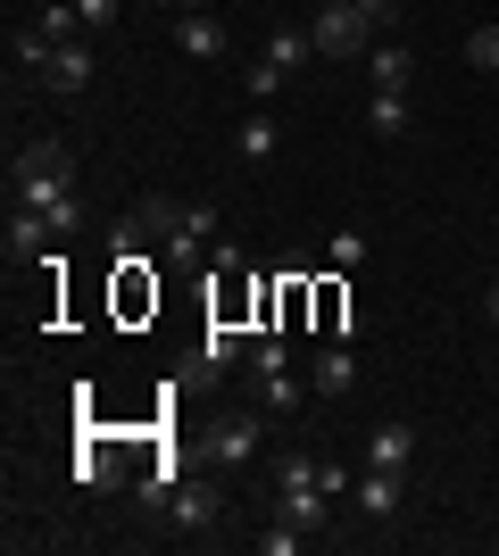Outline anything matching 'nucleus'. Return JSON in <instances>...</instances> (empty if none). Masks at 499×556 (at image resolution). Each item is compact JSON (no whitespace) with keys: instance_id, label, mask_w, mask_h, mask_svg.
<instances>
[{"instance_id":"obj_1","label":"nucleus","mask_w":499,"mask_h":556,"mask_svg":"<svg viewBox=\"0 0 499 556\" xmlns=\"http://www.w3.org/2000/svg\"><path fill=\"white\" fill-rule=\"evenodd\" d=\"M9 191H17V208H42L59 232H75V150L67 141H25L9 150Z\"/></svg>"},{"instance_id":"obj_2","label":"nucleus","mask_w":499,"mask_h":556,"mask_svg":"<svg viewBox=\"0 0 499 556\" xmlns=\"http://www.w3.org/2000/svg\"><path fill=\"white\" fill-rule=\"evenodd\" d=\"M142 225L159 232L166 266H209V241H216V208H184V200H166V191H150V200H142Z\"/></svg>"},{"instance_id":"obj_3","label":"nucleus","mask_w":499,"mask_h":556,"mask_svg":"<svg viewBox=\"0 0 499 556\" xmlns=\"http://www.w3.org/2000/svg\"><path fill=\"white\" fill-rule=\"evenodd\" d=\"M309 34H316V59H350V67L383 42V25L366 17V0H325Z\"/></svg>"},{"instance_id":"obj_4","label":"nucleus","mask_w":499,"mask_h":556,"mask_svg":"<svg viewBox=\"0 0 499 556\" xmlns=\"http://www.w3.org/2000/svg\"><path fill=\"white\" fill-rule=\"evenodd\" d=\"M50 241H59V225H50L42 208H9V232H0L9 266H34V257H50Z\"/></svg>"},{"instance_id":"obj_5","label":"nucleus","mask_w":499,"mask_h":556,"mask_svg":"<svg viewBox=\"0 0 499 556\" xmlns=\"http://www.w3.org/2000/svg\"><path fill=\"white\" fill-rule=\"evenodd\" d=\"M400 490H408V473H391V465H366V473L350 482V498H358V515H366V523H391V515H400Z\"/></svg>"},{"instance_id":"obj_6","label":"nucleus","mask_w":499,"mask_h":556,"mask_svg":"<svg viewBox=\"0 0 499 556\" xmlns=\"http://www.w3.org/2000/svg\"><path fill=\"white\" fill-rule=\"evenodd\" d=\"M366 465H391V473H408V465H416V424H408V416H383L375 432H366Z\"/></svg>"},{"instance_id":"obj_7","label":"nucleus","mask_w":499,"mask_h":556,"mask_svg":"<svg viewBox=\"0 0 499 556\" xmlns=\"http://www.w3.org/2000/svg\"><path fill=\"white\" fill-rule=\"evenodd\" d=\"M175 50H191V59H225L234 34H225V17H209V9H184V17H175Z\"/></svg>"},{"instance_id":"obj_8","label":"nucleus","mask_w":499,"mask_h":556,"mask_svg":"<svg viewBox=\"0 0 499 556\" xmlns=\"http://www.w3.org/2000/svg\"><path fill=\"white\" fill-rule=\"evenodd\" d=\"M358 67H366V84H375V92H408V84H416V59H408L400 42H375Z\"/></svg>"},{"instance_id":"obj_9","label":"nucleus","mask_w":499,"mask_h":556,"mask_svg":"<svg viewBox=\"0 0 499 556\" xmlns=\"http://www.w3.org/2000/svg\"><path fill=\"white\" fill-rule=\"evenodd\" d=\"M266 441V424L259 416H216V465H250Z\"/></svg>"},{"instance_id":"obj_10","label":"nucleus","mask_w":499,"mask_h":556,"mask_svg":"<svg viewBox=\"0 0 499 556\" xmlns=\"http://www.w3.org/2000/svg\"><path fill=\"white\" fill-rule=\"evenodd\" d=\"M309 391H316V399H341V391H358V349H341V341H333L325 357H316Z\"/></svg>"},{"instance_id":"obj_11","label":"nucleus","mask_w":499,"mask_h":556,"mask_svg":"<svg viewBox=\"0 0 499 556\" xmlns=\"http://www.w3.org/2000/svg\"><path fill=\"white\" fill-rule=\"evenodd\" d=\"M408 125H416V100H408V92H375V100H366V134H375V141H400Z\"/></svg>"},{"instance_id":"obj_12","label":"nucleus","mask_w":499,"mask_h":556,"mask_svg":"<svg viewBox=\"0 0 499 556\" xmlns=\"http://www.w3.org/2000/svg\"><path fill=\"white\" fill-rule=\"evenodd\" d=\"M325 515H333V490L284 482V523H300V532H325Z\"/></svg>"},{"instance_id":"obj_13","label":"nucleus","mask_w":499,"mask_h":556,"mask_svg":"<svg viewBox=\"0 0 499 556\" xmlns=\"http://www.w3.org/2000/svg\"><path fill=\"white\" fill-rule=\"evenodd\" d=\"M42 84H50V92H84V84H92V50L59 42V50H50V67H42Z\"/></svg>"},{"instance_id":"obj_14","label":"nucleus","mask_w":499,"mask_h":556,"mask_svg":"<svg viewBox=\"0 0 499 556\" xmlns=\"http://www.w3.org/2000/svg\"><path fill=\"white\" fill-rule=\"evenodd\" d=\"M166 523H175V532H200V523H216V490H184L175 482V498H166Z\"/></svg>"},{"instance_id":"obj_15","label":"nucleus","mask_w":499,"mask_h":556,"mask_svg":"<svg viewBox=\"0 0 499 556\" xmlns=\"http://www.w3.org/2000/svg\"><path fill=\"white\" fill-rule=\"evenodd\" d=\"M275 141H284V134H275V116H266V109H250V116L234 125V150H241L250 166H266V159H275Z\"/></svg>"},{"instance_id":"obj_16","label":"nucleus","mask_w":499,"mask_h":556,"mask_svg":"<svg viewBox=\"0 0 499 556\" xmlns=\"http://www.w3.org/2000/svg\"><path fill=\"white\" fill-rule=\"evenodd\" d=\"M259 59H266V67H284V75H291V67H309V59H316V34H291V25H275Z\"/></svg>"},{"instance_id":"obj_17","label":"nucleus","mask_w":499,"mask_h":556,"mask_svg":"<svg viewBox=\"0 0 499 556\" xmlns=\"http://www.w3.org/2000/svg\"><path fill=\"white\" fill-rule=\"evenodd\" d=\"M234 357H250V341H241L234 325H209V341H200V366H209V374H225Z\"/></svg>"},{"instance_id":"obj_18","label":"nucleus","mask_w":499,"mask_h":556,"mask_svg":"<svg viewBox=\"0 0 499 556\" xmlns=\"http://www.w3.org/2000/svg\"><path fill=\"white\" fill-rule=\"evenodd\" d=\"M259 407H266V416H291V407H300V374H259Z\"/></svg>"},{"instance_id":"obj_19","label":"nucleus","mask_w":499,"mask_h":556,"mask_svg":"<svg viewBox=\"0 0 499 556\" xmlns=\"http://www.w3.org/2000/svg\"><path fill=\"white\" fill-rule=\"evenodd\" d=\"M50 50H59V42H50L42 25H17V34H9V59H17V67H34V75L50 67Z\"/></svg>"},{"instance_id":"obj_20","label":"nucleus","mask_w":499,"mask_h":556,"mask_svg":"<svg viewBox=\"0 0 499 556\" xmlns=\"http://www.w3.org/2000/svg\"><path fill=\"white\" fill-rule=\"evenodd\" d=\"M75 482H84V490H117V457H109V448H84V465H75Z\"/></svg>"},{"instance_id":"obj_21","label":"nucleus","mask_w":499,"mask_h":556,"mask_svg":"<svg viewBox=\"0 0 499 556\" xmlns=\"http://www.w3.org/2000/svg\"><path fill=\"white\" fill-rule=\"evenodd\" d=\"M284 332H250V374H284Z\"/></svg>"},{"instance_id":"obj_22","label":"nucleus","mask_w":499,"mask_h":556,"mask_svg":"<svg viewBox=\"0 0 499 556\" xmlns=\"http://www.w3.org/2000/svg\"><path fill=\"white\" fill-rule=\"evenodd\" d=\"M358 257H366V232H350V225H341V232L325 241V266H341V275H350Z\"/></svg>"},{"instance_id":"obj_23","label":"nucleus","mask_w":499,"mask_h":556,"mask_svg":"<svg viewBox=\"0 0 499 556\" xmlns=\"http://www.w3.org/2000/svg\"><path fill=\"white\" fill-rule=\"evenodd\" d=\"M34 25H42L50 42H75V25H84V17H75V0H50V9H42Z\"/></svg>"},{"instance_id":"obj_24","label":"nucleus","mask_w":499,"mask_h":556,"mask_svg":"<svg viewBox=\"0 0 499 556\" xmlns=\"http://www.w3.org/2000/svg\"><path fill=\"white\" fill-rule=\"evenodd\" d=\"M466 59H475L483 75H499V25H475V34H466Z\"/></svg>"},{"instance_id":"obj_25","label":"nucleus","mask_w":499,"mask_h":556,"mask_svg":"<svg viewBox=\"0 0 499 556\" xmlns=\"http://www.w3.org/2000/svg\"><path fill=\"white\" fill-rule=\"evenodd\" d=\"M300 540H309V532H300V523H284V515H275V532H259V548H266V556H300Z\"/></svg>"},{"instance_id":"obj_26","label":"nucleus","mask_w":499,"mask_h":556,"mask_svg":"<svg viewBox=\"0 0 499 556\" xmlns=\"http://www.w3.org/2000/svg\"><path fill=\"white\" fill-rule=\"evenodd\" d=\"M241 84H250V100H275V92H284V67H266V59H259V67L241 75Z\"/></svg>"},{"instance_id":"obj_27","label":"nucleus","mask_w":499,"mask_h":556,"mask_svg":"<svg viewBox=\"0 0 499 556\" xmlns=\"http://www.w3.org/2000/svg\"><path fill=\"white\" fill-rule=\"evenodd\" d=\"M117 9H125V0H75V17L92 25V34H100V25H117Z\"/></svg>"},{"instance_id":"obj_28","label":"nucleus","mask_w":499,"mask_h":556,"mask_svg":"<svg viewBox=\"0 0 499 556\" xmlns=\"http://www.w3.org/2000/svg\"><path fill=\"white\" fill-rule=\"evenodd\" d=\"M483 316H491V325H499V275L483 282Z\"/></svg>"},{"instance_id":"obj_29","label":"nucleus","mask_w":499,"mask_h":556,"mask_svg":"<svg viewBox=\"0 0 499 556\" xmlns=\"http://www.w3.org/2000/svg\"><path fill=\"white\" fill-rule=\"evenodd\" d=\"M159 9H191V0H159Z\"/></svg>"},{"instance_id":"obj_30","label":"nucleus","mask_w":499,"mask_h":556,"mask_svg":"<svg viewBox=\"0 0 499 556\" xmlns=\"http://www.w3.org/2000/svg\"><path fill=\"white\" fill-rule=\"evenodd\" d=\"M316 9H325V0H316Z\"/></svg>"}]
</instances>
